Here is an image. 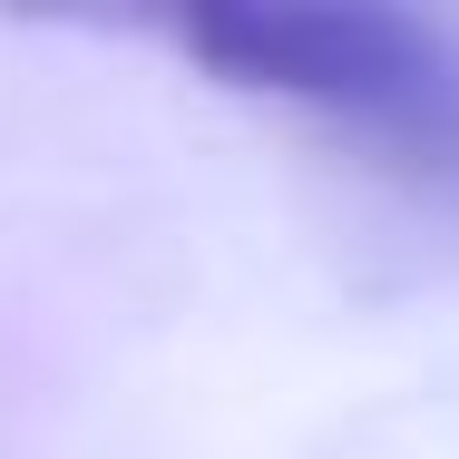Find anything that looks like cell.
I'll return each mask as SVG.
<instances>
[{"mask_svg": "<svg viewBox=\"0 0 459 459\" xmlns=\"http://www.w3.org/2000/svg\"><path fill=\"white\" fill-rule=\"evenodd\" d=\"M177 39L215 79L323 108L401 177L459 195V39L440 20L371 0H195Z\"/></svg>", "mask_w": 459, "mask_h": 459, "instance_id": "cell-1", "label": "cell"}]
</instances>
